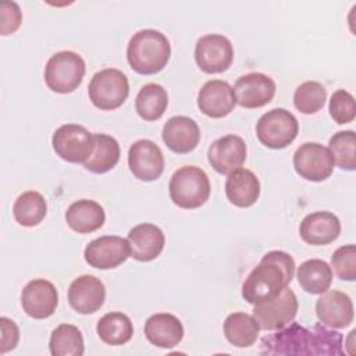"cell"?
Segmentation results:
<instances>
[{"instance_id":"cell-1","label":"cell","mask_w":356,"mask_h":356,"mask_svg":"<svg viewBox=\"0 0 356 356\" xmlns=\"http://www.w3.org/2000/svg\"><path fill=\"white\" fill-rule=\"evenodd\" d=\"M292 256L282 250L267 252L242 284V298L257 305L275 298L295 275Z\"/></svg>"},{"instance_id":"cell-2","label":"cell","mask_w":356,"mask_h":356,"mask_svg":"<svg viewBox=\"0 0 356 356\" xmlns=\"http://www.w3.org/2000/svg\"><path fill=\"white\" fill-rule=\"evenodd\" d=\"M171 44L167 36L156 29H142L134 33L127 46L129 67L140 75L160 72L168 63Z\"/></svg>"},{"instance_id":"cell-3","label":"cell","mask_w":356,"mask_h":356,"mask_svg":"<svg viewBox=\"0 0 356 356\" xmlns=\"http://www.w3.org/2000/svg\"><path fill=\"white\" fill-rule=\"evenodd\" d=\"M260 353L278 356H317L314 328L289 323L260 341Z\"/></svg>"},{"instance_id":"cell-4","label":"cell","mask_w":356,"mask_h":356,"mask_svg":"<svg viewBox=\"0 0 356 356\" xmlns=\"http://www.w3.org/2000/svg\"><path fill=\"white\" fill-rule=\"evenodd\" d=\"M210 181L207 174L196 165H184L178 168L168 184V192L172 203L181 209H197L210 197Z\"/></svg>"},{"instance_id":"cell-5","label":"cell","mask_w":356,"mask_h":356,"mask_svg":"<svg viewBox=\"0 0 356 356\" xmlns=\"http://www.w3.org/2000/svg\"><path fill=\"white\" fill-rule=\"evenodd\" d=\"M83 58L71 50H63L53 54L44 67V82L56 93L67 95L74 92L85 76Z\"/></svg>"},{"instance_id":"cell-6","label":"cell","mask_w":356,"mask_h":356,"mask_svg":"<svg viewBox=\"0 0 356 356\" xmlns=\"http://www.w3.org/2000/svg\"><path fill=\"white\" fill-rule=\"evenodd\" d=\"M88 95L95 107L104 111L115 110L129 95L128 78L117 68H104L92 76Z\"/></svg>"},{"instance_id":"cell-7","label":"cell","mask_w":356,"mask_h":356,"mask_svg":"<svg viewBox=\"0 0 356 356\" xmlns=\"http://www.w3.org/2000/svg\"><path fill=\"white\" fill-rule=\"evenodd\" d=\"M296 117L285 108H273L264 113L256 124L257 139L268 149L280 150L289 146L298 136Z\"/></svg>"},{"instance_id":"cell-8","label":"cell","mask_w":356,"mask_h":356,"mask_svg":"<svg viewBox=\"0 0 356 356\" xmlns=\"http://www.w3.org/2000/svg\"><path fill=\"white\" fill-rule=\"evenodd\" d=\"M51 145L56 154L68 163H85L93 152V135L82 125L64 124L58 127L53 136Z\"/></svg>"},{"instance_id":"cell-9","label":"cell","mask_w":356,"mask_h":356,"mask_svg":"<svg viewBox=\"0 0 356 356\" xmlns=\"http://www.w3.org/2000/svg\"><path fill=\"white\" fill-rule=\"evenodd\" d=\"M298 307L299 305L295 292L289 286H285L275 298L254 305L252 316L257 321L260 330L275 331L293 321Z\"/></svg>"},{"instance_id":"cell-10","label":"cell","mask_w":356,"mask_h":356,"mask_svg":"<svg viewBox=\"0 0 356 356\" xmlns=\"http://www.w3.org/2000/svg\"><path fill=\"white\" fill-rule=\"evenodd\" d=\"M335 161L330 149L317 142H306L293 153V168L306 181H325L331 177Z\"/></svg>"},{"instance_id":"cell-11","label":"cell","mask_w":356,"mask_h":356,"mask_svg":"<svg viewBox=\"0 0 356 356\" xmlns=\"http://www.w3.org/2000/svg\"><path fill=\"white\" fill-rule=\"evenodd\" d=\"M234 60V47L228 38L218 33L202 36L195 46V61L206 74L227 71Z\"/></svg>"},{"instance_id":"cell-12","label":"cell","mask_w":356,"mask_h":356,"mask_svg":"<svg viewBox=\"0 0 356 356\" xmlns=\"http://www.w3.org/2000/svg\"><path fill=\"white\" fill-rule=\"evenodd\" d=\"M85 261L99 270H110L122 264L131 257V248L127 239L117 235H104L90 241L83 250Z\"/></svg>"},{"instance_id":"cell-13","label":"cell","mask_w":356,"mask_h":356,"mask_svg":"<svg viewBox=\"0 0 356 356\" xmlns=\"http://www.w3.org/2000/svg\"><path fill=\"white\" fill-rule=\"evenodd\" d=\"M128 167L139 181H156L164 171V154L153 140L139 139L129 146Z\"/></svg>"},{"instance_id":"cell-14","label":"cell","mask_w":356,"mask_h":356,"mask_svg":"<svg viewBox=\"0 0 356 356\" xmlns=\"http://www.w3.org/2000/svg\"><path fill=\"white\" fill-rule=\"evenodd\" d=\"M277 86L273 78L261 72H249L239 76L234 86L236 104L243 108H259L268 104Z\"/></svg>"},{"instance_id":"cell-15","label":"cell","mask_w":356,"mask_h":356,"mask_svg":"<svg viewBox=\"0 0 356 356\" xmlns=\"http://www.w3.org/2000/svg\"><path fill=\"white\" fill-rule=\"evenodd\" d=\"M246 143L238 135H225L216 139L207 150V159L214 171L229 175L241 168L246 160Z\"/></svg>"},{"instance_id":"cell-16","label":"cell","mask_w":356,"mask_h":356,"mask_svg":"<svg viewBox=\"0 0 356 356\" xmlns=\"http://www.w3.org/2000/svg\"><path fill=\"white\" fill-rule=\"evenodd\" d=\"M21 305L29 317L43 320L53 316L56 312L58 305V292L50 281L36 278L24 286L21 293Z\"/></svg>"},{"instance_id":"cell-17","label":"cell","mask_w":356,"mask_h":356,"mask_svg":"<svg viewBox=\"0 0 356 356\" xmlns=\"http://www.w3.org/2000/svg\"><path fill=\"white\" fill-rule=\"evenodd\" d=\"M316 314L321 324L331 328H345L353 323L355 309L345 292L325 291L316 302Z\"/></svg>"},{"instance_id":"cell-18","label":"cell","mask_w":356,"mask_h":356,"mask_svg":"<svg viewBox=\"0 0 356 356\" xmlns=\"http://www.w3.org/2000/svg\"><path fill=\"white\" fill-rule=\"evenodd\" d=\"M104 300V284L95 275H79L68 288V303L79 314H92L97 312Z\"/></svg>"},{"instance_id":"cell-19","label":"cell","mask_w":356,"mask_h":356,"mask_svg":"<svg viewBox=\"0 0 356 356\" xmlns=\"http://www.w3.org/2000/svg\"><path fill=\"white\" fill-rule=\"evenodd\" d=\"M236 106L234 88L221 79L207 81L197 95L199 110L210 118H222Z\"/></svg>"},{"instance_id":"cell-20","label":"cell","mask_w":356,"mask_h":356,"mask_svg":"<svg viewBox=\"0 0 356 356\" xmlns=\"http://www.w3.org/2000/svg\"><path fill=\"white\" fill-rule=\"evenodd\" d=\"M161 138L171 152L186 154L199 145L200 129L195 120L186 115H174L164 124Z\"/></svg>"},{"instance_id":"cell-21","label":"cell","mask_w":356,"mask_h":356,"mask_svg":"<svg viewBox=\"0 0 356 356\" xmlns=\"http://www.w3.org/2000/svg\"><path fill=\"white\" fill-rule=\"evenodd\" d=\"M127 241L131 248V257L143 263L159 257L165 245L163 231L150 222L135 225L128 232Z\"/></svg>"},{"instance_id":"cell-22","label":"cell","mask_w":356,"mask_h":356,"mask_svg":"<svg viewBox=\"0 0 356 356\" xmlns=\"http://www.w3.org/2000/svg\"><path fill=\"white\" fill-rule=\"evenodd\" d=\"M299 234L300 238L309 245H328L339 236L341 221L334 213L314 211L302 220Z\"/></svg>"},{"instance_id":"cell-23","label":"cell","mask_w":356,"mask_h":356,"mask_svg":"<svg viewBox=\"0 0 356 356\" xmlns=\"http://www.w3.org/2000/svg\"><path fill=\"white\" fill-rule=\"evenodd\" d=\"M145 335L152 345L163 349H171L182 341L184 325L174 314L156 313L146 320Z\"/></svg>"},{"instance_id":"cell-24","label":"cell","mask_w":356,"mask_h":356,"mask_svg":"<svg viewBox=\"0 0 356 356\" xmlns=\"http://www.w3.org/2000/svg\"><path fill=\"white\" fill-rule=\"evenodd\" d=\"M225 195L236 207H250L260 196V182L256 174L248 168H238L225 181Z\"/></svg>"},{"instance_id":"cell-25","label":"cell","mask_w":356,"mask_h":356,"mask_svg":"<svg viewBox=\"0 0 356 356\" xmlns=\"http://www.w3.org/2000/svg\"><path fill=\"white\" fill-rule=\"evenodd\" d=\"M106 221L104 209L95 200L81 199L70 204L65 211L67 225L78 234H90L103 227Z\"/></svg>"},{"instance_id":"cell-26","label":"cell","mask_w":356,"mask_h":356,"mask_svg":"<svg viewBox=\"0 0 356 356\" xmlns=\"http://www.w3.org/2000/svg\"><path fill=\"white\" fill-rule=\"evenodd\" d=\"M93 152L83 163V167L95 174H104L113 170L120 161L121 149L115 138L107 134L93 135Z\"/></svg>"},{"instance_id":"cell-27","label":"cell","mask_w":356,"mask_h":356,"mask_svg":"<svg viewBox=\"0 0 356 356\" xmlns=\"http://www.w3.org/2000/svg\"><path fill=\"white\" fill-rule=\"evenodd\" d=\"M300 288L312 295H321L332 282V270L328 263L320 259L303 261L296 271Z\"/></svg>"},{"instance_id":"cell-28","label":"cell","mask_w":356,"mask_h":356,"mask_svg":"<svg viewBox=\"0 0 356 356\" xmlns=\"http://www.w3.org/2000/svg\"><path fill=\"white\" fill-rule=\"evenodd\" d=\"M260 327L252 314L236 312L231 313L224 321V335L236 348L252 346L259 337Z\"/></svg>"},{"instance_id":"cell-29","label":"cell","mask_w":356,"mask_h":356,"mask_svg":"<svg viewBox=\"0 0 356 356\" xmlns=\"http://www.w3.org/2000/svg\"><path fill=\"white\" fill-rule=\"evenodd\" d=\"M96 332L104 343L118 346L131 341L134 335V324L127 314L121 312H110L97 321Z\"/></svg>"},{"instance_id":"cell-30","label":"cell","mask_w":356,"mask_h":356,"mask_svg":"<svg viewBox=\"0 0 356 356\" xmlns=\"http://www.w3.org/2000/svg\"><path fill=\"white\" fill-rule=\"evenodd\" d=\"M168 106L167 90L159 83H146L135 99V110L145 121H156L163 117Z\"/></svg>"},{"instance_id":"cell-31","label":"cell","mask_w":356,"mask_h":356,"mask_svg":"<svg viewBox=\"0 0 356 356\" xmlns=\"http://www.w3.org/2000/svg\"><path fill=\"white\" fill-rule=\"evenodd\" d=\"M13 214L19 225L36 227L47 214V202L42 193L36 191H26L14 202Z\"/></svg>"},{"instance_id":"cell-32","label":"cell","mask_w":356,"mask_h":356,"mask_svg":"<svg viewBox=\"0 0 356 356\" xmlns=\"http://www.w3.org/2000/svg\"><path fill=\"white\" fill-rule=\"evenodd\" d=\"M49 349L53 356H82L85 352L82 332L72 324H60L50 335Z\"/></svg>"},{"instance_id":"cell-33","label":"cell","mask_w":356,"mask_h":356,"mask_svg":"<svg viewBox=\"0 0 356 356\" xmlns=\"http://www.w3.org/2000/svg\"><path fill=\"white\" fill-rule=\"evenodd\" d=\"M328 149L339 168L346 171L356 170V134L352 129L334 134L330 138Z\"/></svg>"},{"instance_id":"cell-34","label":"cell","mask_w":356,"mask_h":356,"mask_svg":"<svg viewBox=\"0 0 356 356\" xmlns=\"http://www.w3.org/2000/svg\"><path fill=\"white\" fill-rule=\"evenodd\" d=\"M327 100V89L317 81L300 83L293 93V104L302 114H316Z\"/></svg>"},{"instance_id":"cell-35","label":"cell","mask_w":356,"mask_h":356,"mask_svg":"<svg viewBox=\"0 0 356 356\" xmlns=\"http://www.w3.org/2000/svg\"><path fill=\"white\" fill-rule=\"evenodd\" d=\"M331 270L342 281L356 280V246L353 243L338 248L331 256Z\"/></svg>"},{"instance_id":"cell-36","label":"cell","mask_w":356,"mask_h":356,"mask_svg":"<svg viewBox=\"0 0 356 356\" xmlns=\"http://www.w3.org/2000/svg\"><path fill=\"white\" fill-rule=\"evenodd\" d=\"M328 111L337 124H349L355 120V97L345 89H338L331 95Z\"/></svg>"},{"instance_id":"cell-37","label":"cell","mask_w":356,"mask_h":356,"mask_svg":"<svg viewBox=\"0 0 356 356\" xmlns=\"http://www.w3.org/2000/svg\"><path fill=\"white\" fill-rule=\"evenodd\" d=\"M0 15H1V35L3 36L14 33L22 22V13H21L19 6L15 1L0 3Z\"/></svg>"},{"instance_id":"cell-38","label":"cell","mask_w":356,"mask_h":356,"mask_svg":"<svg viewBox=\"0 0 356 356\" xmlns=\"http://www.w3.org/2000/svg\"><path fill=\"white\" fill-rule=\"evenodd\" d=\"M0 327H1L0 353L4 355L17 346V343L19 341V328L8 317H0Z\"/></svg>"}]
</instances>
